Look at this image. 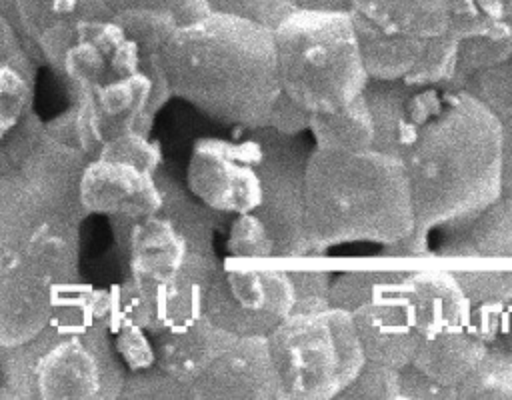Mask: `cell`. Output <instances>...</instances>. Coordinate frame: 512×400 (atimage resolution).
Here are the masks:
<instances>
[{
  "mask_svg": "<svg viewBox=\"0 0 512 400\" xmlns=\"http://www.w3.org/2000/svg\"><path fill=\"white\" fill-rule=\"evenodd\" d=\"M352 14L382 32L460 40L508 16L500 0H350Z\"/></svg>",
  "mask_w": 512,
  "mask_h": 400,
  "instance_id": "7c38bea8",
  "label": "cell"
},
{
  "mask_svg": "<svg viewBox=\"0 0 512 400\" xmlns=\"http://www.w3.org/2000/svg\"><path fill=\"white\" fill-rule=\"evenodd\" d=\"M392 288L394 284L378 290L352 312V320L366 360L400 370L412 362L422 338L406 320Z\"/></svg>",
  "mask_w": 512,
  "mask_h": 400,
  "instance_id": "ac0fdd59",
  "label": "cell"
},
{
  "mask_svg": "<svg viewBox=\"0 0 512 400\" xmlns=\"http://www.w3.org/2000/svg\"><path fill=\"white\" fill-rule=\"evenodd\" d=\"M160 56L172 96L242 132L268 126L280 94L270 30L210 12L178 26Z\"/></svg>",
  "mask_w": 512,
  "mask_h": 400,
  "instance_id": "3957f363",
  "label": "cell"
},
{
  "mask_svg": "<svg viewBox=\"0 0 512 400\" xmlns=\"http://www.w3.org/2000/svg\"><path fill=\"white\" fill-rule=\"evenodd\" d=\"M280 92L314 112H330L358 98L366 72L352 12L296 8L272 32Z\"/></svg>",
  "mask_w": 512,
  "mask_h": 400,
  "instance_id": "52a82bcc",
  "label": "cell"
},
{
  "mask_svg": "<svg viewBox=\"0 0 512 400\" xmlns=\"http://www.w3.org/2000/svg\"><path fill=\"white\" fill-rule=\"evenodd\" d=\"M400 370L366 360L352 382L340 392L338 398H368V400H400Z\"/></svg>",
  "mask_w": 512,
  "mask_h": 400,
  "instance_id": "836d02e7",
  "label": "cell"
},
{
  "mask_svg": "<svg viewBox=\"0 0 512 400\" xmlns=\"http://www.w3.org/2000/svg\"><path fill=\"white\" fill-rule=\"evenodd\" d=\"M500 196L512 200V118L500 124Z\"/></svg>",
  "mask_w": 512,
  "mask_h": 400,
  "instance_id": "7bdbcfd3",
  "label": "cell"
},
{
  "mask_svg": "<svg viewBox=\"0 0 512 400\" xmlns=\"http://www.w3.org/2000/svg\"><path fill=\"white\" fill-rule=\"evenodd\" d=\"M380 264H368L360 268H348L340 270L332 276L330 290H328V302L334 308L354 312L358 306H362L366 300H370L378 290L400 282L404 276H408L418 266L402 264V260H416L406 256H394L392 264H388L390 254L382 252Z\"/></svg>",
  "mask_w": 512,
  "mask_h": 400,
  "instance_id": "7402d4cb",
  "label": "cell"
},
{
  "mask_svg": "<svg viewBox=\"0 0 512 400\" xmlns=\"http://www.w3.org/2000/svg\"><path fill=\"white\" fill-rule=\"evenodd\" d=\"M394 294L420 338L460 330L470 324L474 306L450 272L430 258L394 284Z\"/></svg>",
  "mask_w": 512,
  "mask_h": 400,
  "instance_id": "e0dca14e",
  "label": "cell"
},
{
  "mask_svg": "<svg viewBox=\"0 0 512 400\" xmlns=\"http://www.w3.org/2000/svg\"><path fill=\"white\" fill-rule=\"evenodd\" d=\"M234 338L236 334L212 324L202 314L186 326L150 334L154 364L190 388Z\"/></svg>",
  "mask_w": 512,
  "mask_h": 400,
  "instance_id": "d6986e66",
  "label": "cell"
},
{
  "mask_svg": "<svg viewBox=\"0 0 512 400\" xmlns=\"http://www.w3.org/2000/svg\"><path fill=\"white\" fill-rule=\"evenodd\" d=\"M488 348L490 344L486 336L474 320H470V324L460 330L422 338L410 364L436 382L458 390V386L482 362Z\"/></svg>",
  "mask_w": 512,
  "mask_h": 400,
  "instance_id": "ffe728a7",
  "label": "cell"
},
{
  "mask_svg": "<svg viewBox=\"0 0 512 400\" xmlns=\"http://www.w3.org/2000/svg\"><path fill=\"white\" fill-rule=\"evenodd\" d=\"M112 18L124 10H156L172 16L178 26L196 22L210 14L206 0H102Z\"/></svg>",
  "mask_w": 512,
  "mask_h": 400,
  "instance_id": "8d00e7d4",
  "label": "cell"
},
{
  "mask_svg": "<svg viewBox=\"0 0 512 400\" xmlns=\"http://www.w3.org/2000/svg\"><path fill=\"white\" fill-rule=\"evenodd\" d=\"M400 400H458V390L444 386L408 364L400 368Z\"/></svg>",
  "mask_w": 512,
  "mask_h": 400,
  "instance_id": "f35d334b",
  "label": "cell"
},
{
  "mask_svg": "<svg viewBox=\"0 0 512 400\" xmlns=\"http://www.w3.org/2000/svg\"><path fill=\"white\" fill-rule=\"evenodd\" d=\"M512 56V18L502 16L488 28L456 40L454 76L448 86L462 88L464 80L488 66L510 60Z\"/></svg>",
  "mask_w": 512,
  "mask_h": 400,
  "instance_id": "cb8c5ba5",
  "label": "cell"
},
{
  "mask_svg": "<svg viewBox=\"0 0 512 400\" xmlns=\"http://www.w3.org/2000/svg\"><path fill=\"white\" fill-rule=\"evenodd\" d=\"M304 230L312 254L342 244L392 246L416 230L398 158L378 150L312 148L304 170Z\"/></svg>",
  "mask_w": 512,
  "mask_h": 400,
  "instance_id": "8992f818",
  "label": "cell"
},
{
  "mask_svg": "<svg viewBox=\"0 0 512 400\" xmlns=\"http://www.w3.org/2000/svg\"><path fill=\"white\" fill-rule=\"evenodd\" d=\"M430 260L452 274L472 306L512 296V200L496 198L478 214L438 230Z\"/></svg>",
  "mask_w": 512,
  "mask_h": 400,
  "instance_id": "9c48e42d",
  "label": "cell"
},
{
  "mask_svg": "<svg viewBox=\"0 0 512 400\" xmlns=\"http://www.w3.org/2000/svg\"><path fill=\"white\" fill-rule=\"evenodd\" d=\"M510 60H512V56H510Z\"/></svg>",
  "mask_w": 512,
  "mask_h": 400,
  "instance_id": "bcb514c9",
  "label": "cell"
},
{
  "mask_svg": "<svg viewBox=\"0 0 512 400\" xmlns=\"http://www.w3.org/2000/svg\"><path fill=\"white\" fill-rule=\"evenodd\" d=\"M296 8L302 10H326V12H350V0H296Z\"/></svg>",
  "mask_w": 512,
  "mask_h": 400,
  "instance_id": "ee69618b",
  "label": "cell"
},
{
  "mask_svg": "<svg viewBox=\"0 0 512 400\" xmlns=\"http://www.w3.org/2000/svg\"><path fill=\"white\" fill-rule=\"evenodd\" d=\"M314 148L334 152L368 150L374 144V124L364 94L342 108L330 112H314L310 128Z\"/></svg>",
  "mask_w": 512,
  "mask_h": 400,
  "instance_id": "44dd1931",
  "label": "cell"
},
{
  "mask_svg": "<svg viewBox=\"0 0 512 400\" xmlns=\"http://www.w3.org/2000/svg\"><path fill=\"white\" fill-rule=\"evenodd\" d=\"M34 82L36 68L0 66V140L12 134L34 110Z\"/></svg>",
  "mask_w": 512,
  "mask_h": 400,
  "instance_id": "d4e9b609",
  "label": "cell"
},
{
  "mask_svg": "<svg viewBox=\"0 0 512 400\" xmlns=\"http://www.w3.org/2000/svg\"><path fill=\"white\" fill-rule=\"evenodd\" d=\"M138 46L142 52H160L172 32L178 28V22L156 10H124L112 18Z\"/></svg>",
  "mask_w": 512,
  "mask_h": 400,
  "instance_id": "f1b7e54d",
  "label": "cell"
},
{
  "mask_svg": "<svg viewBox=\"0 0 512 400\" xmlns=\"http://www.w3.org/2000/svg\"><path fill=\"white\" fill-rule=\"evenodd\" d=\"M114 346L122 362L126 364L128 372L148 368L154 364V348L150 334L134 324H122L112 330Z\"/></svg>",
  "mask_w": 512,
  "mask_h": 400,
  "instance_id": "74e56055",
  "label": "cell"
},
{
  "mask_svg": "<svg viewBox=\"0 0 512 400\" xmlns=\"http://www.w3.org/2000/svg\"><path fill=\"white\" fill-rule=\"evenodd\" d=\"M88 160L70 104L68 110L44 122L42 136L18 174L58 210L84 222L88 216L80 206V178Z\"/></svg>",
  "mask_w": 512,
  "mask_h": 400,
  "instance_id": "5bb4252c",
  "label": "cell"
},
{
  "mask_svg": "<svg viewBox=\"0 0 512 400\" xmlns=\"http://www.w3.org/2000/svg\"><path fill=\"white\" fill-rule=\"evenodd\" d=\"M80 224L20 174L0 178V346L36 334L78 282Z\"/></svg>",
  "mask_w": 512,
  "mask_h": 400,
  "instance_id": "5b68a950",
  "label": "cell"
},
{
  "mask_svg": "<svg viewBox=\"0 0 512 400\" xmlns=\"http://www.w3.org/2000/svg\"><path fill=\"white\" fill-rule=\"evenodd\" d=\"M414 88L416 86L404 80H382V78L368 80L362 94L374 124L372 150H378L382 154L396 158L400 130H402L408 100Z\"/></svg>",
  "mask_w": 512,
  "mask_h": 400,
  "instance_id": "603a6c76",
  "label": "cell"
},
{
  "mask_svg": "<svg viewBox=\"0 0 512 400\" xmlns=\"http://www.w3.org/2000/svg\"><path fill=\"white\" fill-rule=\"evenodd\" d=\"M458 400H512V352L488 348L476 370L458 386Z\"/></svg>",
  "mask_w": 512,
  "mask_h": 400,
  "instance_id": "484cf974",
  "label": "cell"
},
{
  "mask_svg": "<svg viewBox=\"0 0 512 400\" xmlns=\"http://www.w3.org/2000/svg\"><path fill=\"white\" fill-rule=\"evenodd\" d=\"M462 90L480 102L500 124L512 118V60L470 74Z\"/></svg>",
  "mask_w": 512,
  "mask_h": 400,
  "instance_id": "4316f807",
  "label": "cell"
},
{
  "mask_svg": "<svg viewBox=\"0 0 512 400\" xmlns=\"http://www.w3.org/2000/svg\"><path fill=\"white\" fill-rule=\"evenodd\" d=\"M266 340L278 374V400L338 398L366 362L352 314L334 306L294 312Z\"/></svg>",
  "mask_w": 512,
  "mask_h": 400,
  "instance_id": "ba28073f",
  "label": "cell"
},
{
  "mask_svg": "<svg viewBox=\"0 0 512 400\" xmlns=\"http://www.w3.org/2000/svg\"><path fill=\"white\" fill-rule=\"evenodd\" d=\"M500 4H502V8H504V12L512 18V0H500Z\"/></svg>",
  "mask_w": 512,
  "mask_h": 400,
  "instance_id": "f6af8a7d",
  "label": "cell"
},
{
  "mask_svg": "<svg viewBox=\"0 0 512 400\" xmlns=\"http://www.w3.org/2000/svg\"><path fill=\"white\" fill-rule=\"evenodd\" d=\"M210 12L236 16L274 32L294 10L296 0H206Z\"/></svg>",
  "mask_w": 512,
  "mask_h": 400,
  "instance_id": "1f68e13d",
  "label": "cell"
},
{
  "mask_svg": "<svg viewBox=\"0 0 512 400\" xmlns=\"http://www.w3.org/2000/svg\"><path fill=\"white\" fill-rule=\"evenodd\" d=\"M42 130H44V122L32 110L12 134L0 140V178L16 176L20 172L22 164L38 144Z\"/></svg>",
  "mask_w": 512,
  "mask_h": 400,
  "instance_id": "e575fe53",
  "label": "cell"
},
{
  "mask_svg": "<svg viewBox=\"0 0 512 400\" xmlns=\"http://www.w3.org/2000/svg\"><path fill=\"white\" fill-rule=\"evenodd\" d=\"M192 400H278L266 336H236L192 382Z\"/></svg>",
  "mask_w": 512,
  "mask_h": 400,
  "instance_id": "9a60e30c",
  "label": "cell"
},
{
  "mask_svg": "<svg viewBox=\"0 0 512 400\" xmlns=\"http://www.w3.org/2000/svg\"><path fill=\"white\" fill-rule=\"evenodd\" d=\"M490 348L512 352V296L494 312Z\"/></svg>",
  "mask_w": 512,
  "mask_h": 400,
  "instance_id": "b9f144b4",
  "label": "cell"
},
{
  "mask_svg": "<svg viewBox=\"0 0 512 400\" xmlns=\"http://www.w3.org/2000/svg\"><path fill=\"white\" fill-rule=\"evenodd\" d=\"M122 400H192L190 388L152 364L126 374L120 390Z\"/></svg>",
  "mask_w": 512,
  "mask_h": 400,
  "instance_id": "f546056e",
  "label": "cell"
},
{
  "mask_svg": "<svg viewBox=\"0 0 512 400\" xmlns=\"http://www.w3.org/2000/svg\"><path fill=\"white\" fill-rule=\"evenodd\" d=\"M128 368L110 330V292L74 282L30 338L0 346V396L22 400L120 398Z\"/></svg>",
  "mask_w": 512,
  "mask_h": 400,
  "instance_id": "277c9868",
  "label": "cell"
},
{
  "mask_svg": "<svg viewBox=\"0 0 512 400\" xmlns=\"http://www.w3.org/2000/svg\"><path fill=\"white\" fill-rule=\"evenodd\" d=\"M226 250L228 258L236 260H272L276 258V240L256 214H236L228 228Z\"/></svg>",
  "mask_w": 512,
  "mask_h": 400,
  "instance_id": "83f0119b",
  "label": "cell"
},
{
  "mask_svg": "<svg viewBox=\"0 0 512 400\" xmlns=\"http://www.w3.org/2000/svg\"><path fill=\"white\" fill-rule=\"evenodd\" d=\"M162 204L158 172H146L122 160L90 158L80 178V206L86 216L140 218Z\"/></svg>",
  "mask_w": 512,
  "mask_h": 400,
  "instance_id": "2e32d148",
  "label": "cell"
},
{
  "mask_svg": "<svg viewBox=\"0 0 512 400\" xmlns=\"http://www.w3.org/2000/svg\"><path fill=\"white\" fill-rule=\"evenodd\" d=\"M396 158L410 186L420 238L500 198V122L462 88H414Z\"/></svg>",
  "mask_w": 512,
  "mask_h": 400,
  "instance_id": "7a4b0ae2",
  "label": "cell"
},
{
  "mask_svg": "<svg viewBox=\"0 0 512 400\" xmlns=\"http://www.w3.org/2000/svg\"><path fill=\"white\" fill-rule=\"evenodd\" d=\"M14 2L18 8V16H20L24 34H26L30 46L34 48L40 64H44L38 44H36L38 36L46 28H50L58 22L78 18L76 14H78V6L82 0H14Z\"/></svg>",
  "mask_w": 512,
  "mask_h": 400,
  "instance_id": "4dcf8cb0",
  "label": "cell"
},
{
  "mask_svg": "<svg viewBox=\"0 0 512 400\" xmlns=\"http://www.w3.org/2000/svg\"><path fill=\"white\" fill-rule=\"evenodd\" d=\"M294 306L290 268L244 266L228 258L220 262L206 290L202 314L236 336H268Z\"/></svg>",
  "mask_w": 512,
  "mask_h": 400,
  "instance_id": "30bf717a",
  "label": "cell"
},
{
  "mask_svg": "<svg viewBox=\"0 0 512 400\" xmlns=\"http://www.w3.org/2000/svg\"><path fill=\"white\" fill-rule=\"evenodd\" d=\"M246 134L242 140L200 138L190 154V194L222 216L256 212L262 202L260 138L256 130Z\"/></svg>",
  "mask_w": 512,
  "mask_h": 400,
  "instance_id": "8fae6325",
  "label": "cell"
},
{
  "mask_svg": "<svg viewBox=\"0 0 512 400\" xmlns=\"http://www.w3.org/2000/svg\"><path fill=\"white\" fill-rule=\"evenodd\" d=\"M310 112L304 110L302 106H298L296 102H292L286 94H278L272 110H270V118H268V126L272 130H276L278 134L284 136H298L308 132L310 128Z\"/></svg>",
  "mask_w": 512,
  "mask_h": 400,
  "instance_id": "ab89813d",
  "label": "cell"
},
{
  "mask_svg": "<svg viewBox=\"0 0 512 400\" xmlns=\"http://www.w3.org/2000/svg\"><path fill=\"white\" fill-rule=\"evenodd\" d=\"M158 182V210L140 218H110L126 264V280L110 290V330L134 324L152 334L194 322L222 262L214 250L222 214L168 174H160Z\"/></svg>",
  "mask_w": 512,
  "mask_h": 400,
  "instance_id": "6da1fadb",
  "label": "cell"
},
{
  "mask_svg": "<svg viewBox=\"0 0 512 400\" xmlns=\"http://www.w3.org/2000/svg\"><path fill=\"white\" fill-rule=\"evenodd\" d=\"M100 158H110V160H122L128 162L136 168H142L146 172H158L162 164V150L158 142L150 140L148 134L144 132H124L108 142H104L98 150Z\"/></svg>",
  "mask_w": 512,
  "mask_h": 400,
  "instance_id": "d6a6232c",
  "label": "cell"
},
{
  "mask_svg": "<svg viewBox=\"0 0 512 400\" xmlns=\"http://www.w3.org/2000/svg\"><path fill=\"white\" fill-rule=\"evenodd\" d=\"M18 64L28 68H38V64L28 54L22 36L12 26V22L0 12V66Z\"/></svg>",
  "mask_w": 512,
  "mask_h": 400,
  "instance_id": "60d3db41",
  "label": "cell"
},
{
  "mask_svg": "<svg viewBox=\"0 0 512 400\" xmlns=\"http://www.w3.org/2000/svg\"><path fill=\"white\" fill-rule=\"evenodd\" d=\"M360 54L370 78L404 80L412 86L450 84L456 64V40H430L382 32L352 14Z\"/></svg>",
  "mask_w": 512,
  "mask_h": 400,
  "instance_id": "4fadbf2b",
  "label": "cell"
},
{
  "mask_svg": "<svg viewBox=\"0 0 512 400\" xmlns=\"http://www.w3.org/2000/svg\"><path fill=\"white\" fill-rule=\"evenodd\" d=\"M294 288H296V306L294 312H314L328 308V290L334 272L326 266L316 264H302V266H288ZM292 312V314H294Z\"/></svg>",
  "mask_w": 512,
  "mask_h": 400,
  "instance_id": "d590c367",
  "label": "cell"
}]
</instances>
